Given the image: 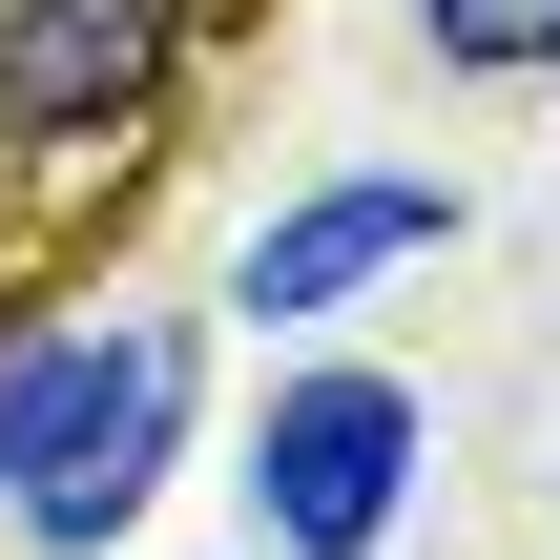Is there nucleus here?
I'll return each mask as SVG.
<instances>
[{
	"mask_svg": "<svg viewBox=\"0 0 560 560\" xmlns=\"http://www.w3.org/2000/svg\"><path fill=\"white\" fill-rule=\"evenodd\" d=\"M436 229H457V208H436L416 166H374V187H312L291 229H249V270H229V312H270V332H291V312H353V291H374V270H416Z\"/></svg>",
	"mask_w": 560,
	"mask_h": 560,
	"instance_id": "20e7f679",
	"label": "nucleus"
},
{
	"mask_svg": "<svg viewBox=\"0 0 560 560\" xmlns=\"http://www.w3.org/2000/svg\"><path fill=\"white\" fill-rule=\"evenodd\" d=\"M166 42H187V0H0V125L21 145H104V125H145Z\"/></svg>",
	"mask_w": 560,
	"mask_h": 560,
	"instance_id": "7ed1b4c3",
	"label": "nucleus"
},
{
	"mask_svg": "<svg viewBox=\"0 0 560 560\" xmlns=\"http://www.w3.org/2000/svg\"><path fill=\"white\" fill-rule=\"evenodd\" d=\"M166 436H187V332L166 312H62V332L0 353V520L42 560L125 540L145 478H166Z\"/></svg>",
	"mask_w": 560,
	"mask_h": 560,
	"instance_id": "f257e3e1",
	"label": "nucleus"
},
{
	"mask_svg": "<svg viewBox=\"0 0 560 560\" xmlns=\"http://www.w3.org/2000/svg\"><path fill=\"white\" fill-rule=\"evenodd\" d=\"M436 21V62H478V83H540L560 62V0H416Z\"/></svg>",
	"mask_w": 560,
	"mask_h": 560,
	"instance_id": "39448f33",
	"label": "nucleus"
},
{
	"mask_svg": "<svg viewBox=\"0 0 560 560\" xmlns=\"http://www.w3.org/2000/svg\"><path fill=\"white\" fill-rule=\"evenodd\" d=\"M416 457H436V416L395 374H291L249 416V540L270 560H374L395 499H416Z\"/></svg>",
	"mask_w": 560,
	"mask_h": 560,
	"instance_id": "f03ea898",
	"label": "nucleus"
}]
</instances>
